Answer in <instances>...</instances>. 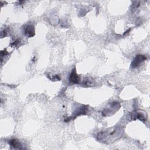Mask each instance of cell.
<instances>
[{"label": "cell", "mask_w": 150, "mask_h": 150, "mask_svg": "<svg viewBox=\"0 0 150 150\" xmlns=\"http://www.w3.org/2000/svg\"><path fill=\"white\" fill-rule=\"evenodd\" d=\"M146 56L143 55H137L133 62L131 63V67L132 68H136L138 67V66H140V65L144 61L146 60Z\"/></svg>", "instance_id": "obj_1"}, {"label": "cell", "mask_w": 150, "mask_h": 150, "mask_svg": "<svg viewBox=\"0 0 150 150\" xmlns=\"http://www.w3.org/2000/svg\"><path fill=\"white\" fill-rule=\"evenodd\" d=\"M69 82H70L72 84H77L79 83L80 80V78L79 76V75L77 74L76 71V69L74 68L70 76H69Z\"/></svg>", "instance_id": "obj_2"}, {"label": "cell", "mask_w": 150, "mask_h": 150, "mask_svg": "<svg viewBox=\"0 0 150 150\" xmlns=\"http://www.w3.org/2000/svg\"><path fill=\"white\" fill-rule=\"evenodd\" d=\"M25 33L28 37H33L35 35V29L32 25L27 26L25 29Z\"/></svg>", "instance_id": "obj_3"}, {"label": "cell", "mask_w": 150, "mask_h": 150, "mask_svg": "<svg viewBox=\"0 0 150 150\" xmlns=\"http://www.w3.org/2000/svg\"><path fill=\"white\" fill-rule=\"evenodd\" d=\"M9 144L11 147H13L15 149H21L22 148V145L19 142L18 140L16 139H13L9 141Z\"/></svg>", "instance_id": "obj_4"}, {"label": "cell", "mask_w": 150, "mask_h": 150, "mask_svg": "<svg viewBox=\"0 0 150 150\" xmlns=\"http://www.w3.org/2000/svg\"><path fill=\"white\" fill-rule=\"evenodd\" d=\"M19 43V41L18 39V40H16L14 43H13L12 45H14V46H16V45H17Z\"/></svg>", "instance_id": "obj_5"}]
</instances>
